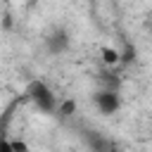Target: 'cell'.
I'll return each instance as SVG.
<instances>
[{
	"label": "cell",
	"instance_id": "cell-1",
	"mask_svg": "<svg viewBox=\"0 0 152 152\" xmlns=\"http://www.w3.org/2000/svg\"><path fill=\"white\" fill-rule=\"evenodd\" d=\"M26 95H28V100L38 107V112H43V114H52V112H57V107H59V100L55 97V93H52L43 81H31Z\"/></svg>",
	"mask_w": 152,
	"mask_h": 152
},
{
	"label": "cell",
	"instance_id": "cell-2",
	"mask_svg": "<svg viewBox=\"0 0 152 152\" xmlns=\"http://www.w3.org/2000/svg\"><path fill=\"white\" fill-rule=\"evenodd\" d=\"M93 102H95V107H97L100 114H114V112H119V107H121L119 93H116V90H109V88L97 90L95 97H93Z\"/></svg>",
	"mask_w": 152,
	"mask_h": 152
},
{
	"label": "cell",
	"instance_id": "cell-3",
	"mask_svg": "<svg viewBox=\"0 0 152 152\" xmlns=\"http://www.w3.org/2000/svg\"><path fill=\"white\" fill-rule=\"evenodd\" d=\"M66 48H69V36H66L64 31H55V33L48 36V50H50L52 55H59V52H64Z\"/></svg>",
	"mask_w": 152,
	"mask_h": 152
},
{
	"label": "cell",
	"instance_id": "cell-4",
	"mask_svg": "<svg viewBox=\"0 0 152 152\" xmlns=\"http://www.w3.org/2000/svg\"><path fill=\"white\" fill-rule=\"evenodd\" d=\"M100 55H102V62H104V66H119L121 64V50H116V48H100Z\"/></svg>",
	"mask_w": 152,
	"mask_h": 152
},
{
	"label": "cell",
	"instance_id": "cell-5",
	"mask_svg": "<svg viewBox=\"0 0 152 152\" xmlns=\"http://www.w3.org/2000/svg\"><path fill=\"white\" fill-rule=\"evenodd\" d=\"M74 112H76V100H62V102H59V107H57V114H59L62 119L71 116Z\"/></svg>",
	"mask_w": 152,
	"mask_h": 152
},
{
	"label": "cell",
	"instance_id": "cell-6",
	"mask_svg": "<svg viewBox=\"0 0 152 152\" xmlns=\"http://www.w3.org/2000/svg\"><path fill=\"white\" fill-rule=\"evenodd\" d=\"M133 59H135V48L133 45H126L124 52H121V64H131Z\"/></svg>",
	"mask_w": 152,
	"mask_h": 152
},
{
	"label": "cell",
	"instance_id": "cell-7",
	"mask_svg": "<svg viewBox=\"0 0 152 152\" xmlns=\"http://www.w3.org/2000/svg\"><path fill=\"white\" fill-rule=\"evenodd\" d=\"M10 147H12L14 152H31V147H28L24 140H17V138H14V140H10Z\"/></svg>",
	"mask_w": 152,
	"mask_h": 152
},
{
	"label": "cell",
	"instance_id": "cell-8",
	"mask_svg": "<svg viewBox=\"0 0 152 152\" xmlns=\"http://www.w3.org/2000/svg\"><path fill=\"white\" fill-rule=\"evenodd\" d=\"M0 152H14V150L10 147V140H7V138H5L2 142H0Z\"/></svg>",
	"mask_w": 152,
	"mask_h": 152
},
{
	"label": "cell",
	"instance_id": "cell-9",
	"mask_svg": "<svg viewBox=\"0 0 152 152\" xmlns=\"http://www.w3.org/2000/svg\"><path fill=\"white\" fill-rule=\"evenodd\" d=\"M107 152H116V150H107Z\"/></svg>",
	"mask_w": 152,
	"mask_h": 152
}]
</instances>
